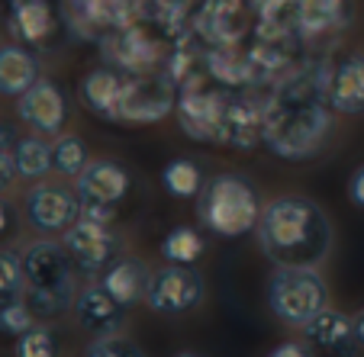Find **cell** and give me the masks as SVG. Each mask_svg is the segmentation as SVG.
I'll list each match as a JSON object with an SVG mask.
<instances>
[{
  "label": "cell",
  "instance_id": "obj_14",
  "mask_svg": "<svg viewBox=\"0 0 364 357\" xmlns=\"http://www.w3.org/2000/svg\"><path fill=\"white\" fill-rule=\"evenodd\" d=\"M16 113L20 119L39 136L55 138L58 132L65 129V119H68V94L62 90L58 81H48V77H39L33 87L23 97H16Z\"/></svg>",
  "mask_w": 364,
  "mask_h": 357
},
{
  "label": "cell",
  "instance_id": "obj_1",
  "mask_svg": "<svg viewBox=\"0 0 364 357\" xmlns=\"http://www.w3.org/2000/svg\"><path fill=\"white\" fill-rule=\"evenodd\" d=\"M329 68H296L281 81L268 104H264V138L262 145L284 161L316 158L329 132L336 126L329 97H326Z\"/></svg>",
  "mask_w": 364,
  "mask_h": 357
},
{
  "label": "cell",
  "instance_id": "obj_26",
  "mask_svg": "<svg viewBox=\"0 0 364 357\" xmlns=\"http://www.w3.org/2000/svg\"><path fill=\"white\" fill-rule=\"evenodd\" d=\"M161 184H165V190L171 193L174 199H197V193L203 190V171H200L197 161L191 158H174L165 165V171H161Z\"/></svg>",
  "mask_w": 364,
  "mask_h": 357
},
{
  "label": "cell",
  "instance_id": "obj_10",
  "mask_svg": "<svg viewBox=\"0 0 364 357\" xmlns=\"http://www.w3.org/2000/svg\"><path fill=\"white\" fill-rule=\"evenodd\" d=\"M206 296V283L193 264H168L151 270V283L145 293V306L159 316H184L197 309Z\"/></svg>",
  "mask_w": 364,
  "mask_h": 357
},
{
  "label": "cell",
  "instance_id": "obj_2",
  "mask_svg": "<svg viewBox=\"0 0 364 357\" xmlns=\"http://www.w3.org/2000/svg\"><path fill=\"white\" fill-rule=\"evenodd\" d=\"M255 238L274 268H319L332 254L336 229L316 199L284 193L264 203Z\"/></svg>",
  "mask_w": 364,
  "mask_h": 357
},
{
  "label": "cell",
  "instance_id": "obj_27",
  "mask_svg": "<svg viewBox=\"0 0 364 357\" xmlns=\"http://www.w3.org/2000/svg\"><path fill=\"white\" fill-rule=\"evenodd\" d=\"M203 251H206L203 235L191 226H174L161 238V258L168 264H197L203 258Z\"/></svg>",
  "mask_w": 364,
  "mask_h": 357
},
{
  "label": "cell",
  "instance_id": "obj_4",
  "mask_svg": "<svg viewBox=\"0 0 364 357\" xmlns=\"http://www.w3.org/2000/svg\"><path fill=\"white\" fill-rule=\"evenodd\" d=\"M262 209L264 203L255 180L235 171L210 177L203 184V190L197 193L200 226H206L213 235H223V238H242V235L255 232Z\"/></svg>",
  "mask_w": 364,
  "mask_h": 357
},
{
  "label": "cell",
  "instance_id": "obj_32",
  "mask_svg": "<svg viewBox=\"0 0 364 357\" xmlns=\"http://www.w3.org/2000/svg\"><path fill=\"white\" fill-rule=\"evenodd\" d=\"M87 354L90 357H142V348H139L132 338H126L123 331H113V335L94 338Z\"/></svg>",
  "mask_w": 364,
  "mask_h": 357
},
{
  "label": "cell",
  "instance_id": "obj_6",
  "mask_svg": "<svg viewBox=\"0 0 364 357\" xmlns=\"http://www.w3.org/2000/svg\"><path fill=\"white\" fill-rule=\"evenodd\" d=\"M178 106V84L165 71L123 75L119 94V123H161Z\"/></svg>",
  "mask_w": 364,
  "mask_h": 357
},
{
  "label": "cell",
  "instance_id": "obj_8",
  "mask_svg": "<svg viewBox=\"0 0 364 357\" xmlns=\"http://www.w3.org/2000/svg\"><path fill=\"white\" fill-rule=\"evenodd\" d=\"M151 0H62L58 13L77 39H100L103 33L139 23Z\"/></svg>",
  "mask_w": 364,
  "mask_h": 357
},
{
  "label": "cell",
  "instance_id": "obj_34",
  "mask_svg": "<svg viewBox=\"0 0 364 357\" xmlns=\"http://www.w3.org/2000/svg\"><path fill=\"white\" fill-rule=\"evenodd\" d=\"M151 4L159 7L161 23H174V20H181V13H187V7H191V0H151Z\"/></svg>",
  "mask_w": 364,
  "mask_h": 357
},
{
  "label": "cell",
  "instance_id": "obj_22",
  "mask_svg": "<svg viewBox=\"0 0 364 357\" xmlns=\"http://www.w3.org/2000/svg\"><path fill=\"white\" fill-rule=\"evenodd\" d=\"M119 94H123V71L113 65L87 71L81 81V104L107 123H119Z\"/></svg>",
  "mask_w": 364,
  "mask_h": 357
},
{
  "label": "cell",
  "instance_id": "obj_38",
  "mask_svg": "<svg viewBox=\"0 0 364 357\" xmlns=\"http://www.w3.org/2000/svg\"><path fill=\"white\" fill-rule=\"evenodd\" d=\"M355 331H358V341H361V348H364V309L355 316Z\"/></svg>",
  "mask_w": 364,
  "mask_h": 357
},
{
  "label": "cell",
  "instance_id": "obj_21",
  "mask_svg": "<svg viewBox=\"0 0 364 357\" xmlns=\"http://www.w3.org/2000/svg\"><path fill=\"white\" fill-rule=\"evenodd\" d=\"M326 97L336 113H348V116L364 113V55H348L336 68H329Z\"/></svg>",
  "mask_w": 364,
  "mask_h": 357
},
{
  "label": "cell",
  "instance_id": "obj_24",
  "mask_svg": "<svg viewBox=\"0 0 364 357\" xmlns=\"http://www.w3.org/2000/svg\"><path fill=\"white\" fill-rule=\"evenodd\" d=\"M351 23V0H296V29L306 39L338 33Z\"/></svg>",
  "mask_w": 364,
  "mask_h": 357
},
{
  "label": "cell",
  "instance_id": "obj_31",
  "mask_svg": "<svg viewBox=\"0 0 364 357\" xmlns=\"http://www.w3.org/2000/svg\"><path fill=\"white\" fill-rule=\"evenodd\" d=\"M16 354L20 357H55L58 354V341L46 325L36 322L29 331H23L16 338Z\"/></svg>",
  "mask_w": 364,
  "mask_h": 357
},
{
  "label": "cell",
  "instance_id": "obj_7",
  "mask_svg": "<svg viewBox=\"0 0 364 357\" xmlns=\"http://www.w3.org/2000/svg\"><path fill=\"white\" fill-rule=\"evenodd\" d=\"M75 180H77V197H81V216H90L97 222L117 219L119 203L129 193V174H126V167L119 161L94 158L87 161V167Z\"/></svg>",
  "mask_w": 364,
  "mask_h": 357
},
{
  "label": "cell",
  "instance_id": "obj_25",
  "mask_svg": "<svg viewBox=\"0 0 364 357\" xmlns=\"http://www.w3.org/2000/svg\"><path fill=\"white\" fill-rule=\"evenodd\" d=\"M14 165H16V177L23 180H42L52 171V145L48 136H20L14 145Z\"/></svg>",
  "mask_w": 364,
  "mask_h": 357
},
{
  "label": "cell",
  "instance_id": "obj_11",
  "mask_svg": "<svg viewBox=\"0 0 364 357\" xmlns=\"http://www.w3.org/2000/svg\"><path fill=\"white\" fill-rule=\"evenodd\" d=\"M100 55L103 62L119 68L123 75H149V71H159L161 58H165V45L151 33H145L142 20H139V23H129V26L103 33Z\"/></svg>",
  "mask_w": 364,
  "mask_h": 357
},
{
  "label": "cell",
  "instance_id": "obj_17",
  "mask_svg": "<svg viewBox=\"0 0 364 357\" xmlns=\"http://www.w3.org/2000/svg\"><path fill=\"white\" fill-rule=\"evenodd\" d=\"M248 10L245 0H206L193 13V29L210 45H235L248 33Z\"/></svg>",
  "mask_w": 364,
  "mask_h": 357
},
{
  "label": "cell",
  "instance_id": "obj_13",
  "mask_svg": "<svg viewBox=\"0 0 364 357\" xmlns=\"http://www.w3.org/2000/svg\"><path fill=\"white\" fill-rule=\"evenodd\" d=\"M226 90L203 87V84H191V87L178 90V116L181 129L193 138V142H220V123H223V106H226Z\"/></svg>",
  "mask_w": 364,
  "mask_h": 357
},
{
  "label": "cell",
  "instance_id": "obj_3",
  "mask_svg": "<svg viewBox=\"0 0 364 357\" xmlns=\"http://www.w3.org/2000/svg\"><path fill=\"white\" fill-rule=\"evenodd\" d=\"M23 274H26V300L39 319H55L75 306V277L77 268L62 241L46 235L42 241L23 251Z\"/></svg>",
  "mask_w": 364,
  "mask_h": 357
},
{
  "label": "cell",
  "instance_id": "obj_5",
  "mask_svg": "<svg viewBox=\"0 0 364 357\" xmlns=\"http://www.w3.org/2000/svg\"><path fill=\"white\" fill-rule=\"evenodd\" d=\"M264 296L277 322L303 329L319 309L329 306V283L316 268H274Z\"/></svg>",
  "mask_w": 364,
  "mask_h": 357
},
{
  "label": "cell",
  "instance_id": "obj_33",
  "mask_svg": "<svg viewBox=\"0 0 364 357\" xmlns=\"http://www.w3.org/2000/svg\"><path fill=\"white\" fill-rule=\"evenodd\" d=\"M16 229H20V216H16V207L10 203V199L0 197V241L14 238Z\"/></svg>",
  "mask_w": 364,
  "mask_h": 357
},
{
  "label": "cell",
  "instance_id": "obj_35",
  "mask_svg": "<svg viewBox=\"0 0 364 357\" xmlns=\"http://www.w3.org/2000/svg\"><path fill=\"white\" fill-rule=\"evenodd\" d=\"M348 199L355 203V207L364 209V165L351 171V177H348Z\"/></svg>",
  "mask_w": 364,
  "mask_h": 357
},
{
  "label": "cell",
  "instance_id": "obj_37",
  "mask_svg": "<svg viewBox=\"0 0 364 357\" xmlns=\"http://www.w3.org/2000/svg\"><path fill=\"white\" fill-rule=\"evenodd\" d=\"M306 354H309V348H303L300 341H284L271 351V357H306Z\"/></svg>",
  "mask_w": 364,
  "mask_h": 357
},
{
  "label": "cell",
  "instance_id": "obj_29",
  "mask_svg": "<svg viewBox=\"0 0 364 357\" xmlns=\"http://www.w3.org/2000/svg\"><path fill=\"white\" fill-rule=\"evenodd\" d=\"M26 293V274H23V254L0 248V306Z\"/></svg>",
  "mask_w": 364,
  "mask_h": 357
},
{
  "label": "cell",
  "instance_id": "obj_18",
  "mask_svg": "<svg viewBox=\"0 0 364 357\" xmlns=\"http://www.w3.org/2000/svg\"><path fill=\"white\" fill-rule=\"evenodd\" d=\"M264 138V106L252 104L248 97L229 94L226 106H223V123H220V142L239 151L258 148Z\"/></svg>",
  "mask_w": 364,
  "mask_h": 357
},
{
  "label": "cell",
  "instance_id": "obj_23",
  "mask_svg": "<svg viewBox=\"0 0 364 357\" xmlns=\"http://www.w3.org/2000/svg\"><path fill=\"white\" fill-rule=\"evenodd\" d=\"M42 77L36 52L23 42L0 45V97H23Z\"/></svg>",
  "mask_w": 364,
  "mask_h": 357
},
{
  "label": "cell",
  "instance_id": "obj_28",
  "mask_svg": "<svg viewBox=\"0 0 364 357\" xmlns=\"http://www.w3.org/2000/svg\"><path fill=\"white\" fill-rule=\"evenodd\" d=\"M87 161L90 155L84 138L75 132H58L55 142H52V171L62 174V177H77L87 167Z\"/></svg>",
  "mask_w": 364,
  "mask_h": 357
},
{
  "label": "cell",
  "instance_id": "obj_36",
  "mask_svg": "<svg viewBox=\"0 0 364 357\" xmlns=\"http://www.w3.org/2000/svg\"><path fill=\"white\" fill-rule=\"evenodd\" d=\"M16 177V165H14V151H0V190H7Z\"/></svg>",
  "mask_w": 364,
  "mask_h": 357
},
{
  "label": "cell",
  "instance_id": "obj_9",
  "mask_svg": "<svg viewBox=\"0 0 364 357\" xmlns=\"http://www.w3.org/2000/svg\"><path fill=\"white\" fill-rule=\"evenodd\" d=\"M62 245L71 254L77 274L87 280H100V274L119 258V235L110 229V222H97L90 216H81L75 226L62 232Z\"/></svg>",
  "mask_w": 364,
  "mask_h": 357
},
{
  "label": "cell",
  "instance_id": "obj_30",
  "mask_svg": "<svg viewBox=\"0 0 364 357\" xmlns=\"http://www.w3.org/2000/svg\"><path fill=\"white\" fill-rule=\"evenodd\" d=\"M36 322H39V316H36V309L29 306L26 296H16V300L0 306V331H4V335L20 338L23 331H29Z\"/></svg>",
  "mask_w": 364,
  "mask_h": 357
},
{
  "label": "cell",
  "instance_id": "obj_19",
  "mask_svg": "<svg viewBox=\"0 0 364 357\" xmlns=\"http://www.w3.org/2000/svg\"><path fill=\"white\" fill-rule=\"evenodd\" d=\"M303 338H306V344H316L319 351H329V354H358L361 351L355 316L342 309H329V306L303 325Z\"/></svg>",
  "mask_w": 364,
  "mask_h": 357
},
{
  "label": "cell",
  "instance_id": "obj_12",
  "mask_svg": "<svg viewBox=\"0 0 364 357\" xmlns=\"http://www.w3.org/2000/svg\"><path fill=\"white\" fill-rule=\"evenodd\" d=\"M23 216L39 235H62L65 229L81 219V197H77V190H71L65 184L39 180L26 193Z\"/></svg>",
  "mask_w": 364,
  "mask_h": 357
},
{
  "label": "cell",
  "instance_id": "obj_20",
  "mask_svg": "<svg viewBox=\"0 0 364 357\" xmlns=\"http://www.w3.org/2000/svg\"><path fill=\"white\" fill-rule=\"evenodd\" d=\"M103 290L119 300L126 309L145 302V293H149V283H151V268L139 258V254H119L117 261L100 274Z\"/></svg>",
  "mask_w": 364,
  "mask_h": 357
},
{
  "label": "cell",
  "instance_id": "obj_16",
  "mask_svg": "<svg viewBox=\"0 0 364 357\" xmlns=\"http://www.w3.org/2000/svg\"><path fill=\"white\" fill-rule=\"evenodd\" d=\"M58 16L52 0H10L7 4V29L16 42L29 48L52 45L58 33Z\"/></svg>",
  "mask_w": 364,
  "mask_h": 357
},
{
  "label": "cell",
  "instance_id": "obj_15",
  "mask_svg": "<svg viewBox=\"0 0 364 357\" xmlns=\"http://www.w3.org/2000/svg\"><path fill=\"white\" fill-rule=\"evenodd\" d=\"M71 312H75L77 325H81L90 338H103V335H113V331H123L126 312L129 309H126L119 300H113V296L103 290L100 280H94L84 290H77Z\"/></svg>",
  "mask_w": 364,
  "mask_h": 357
}]
</instances>
